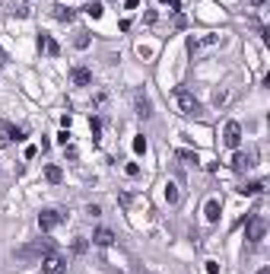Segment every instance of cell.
<instances>
[{"mask_svg": "<svg viewBox=\"0 0 270 274\" xmlns=\"http://www.w3.org/2000/svg\"><path fill=\"white\" fill-rule=\"evenodd\" d=\"M172 102H175L178 115H185V118H200L204 115V106H200L194 99V92H188V90H175L172 92Z\"/></svg>", "mask_w": 270, "mask_h": 274, "instance_id": "obj_1", "label": "cell"}, {"mask_svg": "<svg viewBox=\"0 0 270 274\" xmlns=\"http://www.w3.org/2000/svg\"><path fill=\"white\" fill-rule=\"evenodd\" d=\"M223 45V36L220 32H204V36H191L188 38V51L194 58H200V54H207V51H213V48H220Z\"/></svg>", "mask_w": 270, "mask_h": 274, "instance_id": "obj_2", "label": "cell"}, {"mask_svg": "<svg viewBox=\"0 0 270 274\" xmlns=\"http://www.w3.org/2000/svg\"><path fill=\"white\" fill-rule=\"evenodd\" d=\"M267 233V224H264V217L261 214H255V217H248V230H245V236H248V242H261Z\"/></svg>", "mask_w": 270, "mask_h": 274, "instance_id": "obj_3", "label": "cell"}, {"mask_svg": "<svg viewBox=\"0 0 270 274\" xmlns=\"http://www.w3.org/2000/svg\"><path fill=\"white\" fill-rule=\"evenodd\" d=\"M64 268H67L64 255H57V252H48V255H41V271H45V274H60Z\"/></svg>", "mask_w": 270, "mask_h": 274, "instance_id": "obj_4", "label": "cell"}, {"mask_svg": "<svg viewBox=\"0 0 270 274\" xmlns=\"http://www.w3.org/2000/svg\"><path fill=\"white\" fill-rule=\"evenodd\" d=\"M223 140H226V147L239 150V147H242V124H239V122H226V131H223Z\"/></svg>", "mask_w": 270, "mask_h": 274, "instance_id": "obj_5", "label": "cell"}, {"mask_svg": "<svg viewBox=\"0 0 270 274\" xmlns=\"http://www.w3.org/2000/svg\"><path fill=\"white\" fill-rule=\"evenodd\" d=\"M60 220H64V214L54 210V208H48V210H41V214H38V226L45 230V233H48V230H54Z\"/></svg>", "mask_w": 270, "mask_h": 274, "instance_id": "obj_6", "label": "cell"}, {"mask_svg": "<svg viewBox=\"0 0 270 274\" xmlns=\"http://www.w3.org/2000/svg\"><path fill=\"white\" fill-rule=\"evenodd\" d=\"M13 140H22V131H16L10 122H0V147H6Z\"/></svg>", "mask_w": 270, "mask_h": 274, "instance_id": "obj_7", "label": "cell"}, {"mask_svg": "<svg viewBox=\"0 0 270 274\" xmlns=\"http://www.w3.org/2000/svg\"><path fill=\"white\" fill-rule=\"evenodd\" d=\"M38 51H45V54L57 58V54H60V45H57V42L48 36V32H41V36H38Z\"/></svg>", "mask_w": 270, "mask_h": 274, "instance_id": "obj_8", "label": "cell"}, {"mask_svg": "<svg viewBox=\"0 0 270 274\" xmlns=\"http://www.w3.org/2000/svg\"><path fill=\"white\" fill-rule=\"evenodd\" d=\"M255 166V153H235L232 156V169L235 172H245V169Z\"/></svg>", "mask_w": 270, "mask_h": 274, "instance_id": "obj_9", "label": "cell"}, {"mask_svg": "<svg viewBox=\"0 0 270 274\" xmlns=\"http://www.w3.org/2000/svg\"><path fill=\"white\" fill-rule=\"evenodd\" d=\"M70 80L76 83V86H89V83H92V70H89V67H73Z\"/></svg>", "mask_w": 270, "mask_h": 274, "instance_id": "obj_10", "label": "cell"}, {"mask_svg": "<svg viewBox=\"0 0 270 274\" xmlns=\"http://www.w3.org/2000/svg\"><path fill=\"white\" fill-rule=\"evenodd\" d=\"M134 102H137V115H143V118L153 115V106H150V99H146V92L137 90V92H134Z\"/></svg>", "mask_w": 270, "mask_h": 274, "instance_id": "obj_11", "label": "cell"}, {"mask_svg": "<svg viewBox=\"0 0 270 274\" xmlns=\"http://www.w3.org/2000/svg\"><path fill=\"white\" fill-rule=\"evenodd\" d=\"M92 242H95V246H102V249H108V246L115 242V233H111V230H105V226H102V230H95Z\"/></svg>", "mask_w": 270, "mask_h": 274, "instance_id": "obj_12", "label": "cell"}, {"mask_svg": "<svg viewBox=\"0 0 270 274\" xmlns=\"http://www.w3.org/2000/svg\"><path fill=\"white\" fill-rule=\"evenodd\" d=\"M207 220H210V224H213V220H220V210H223V204H220V198H210V201H207Z\"/></svg>", "mask_w": 270, "mask_h": 274, "instance_id": "obj_13", "label": "cell"}, {"mask_svg": "<svg viewBox=\"0 0 270 274\" xmlns=\"http://www.w3.org/2000/svg\"><path fill=\"white\" fill-rule=\"evenodd\" d=\"M165 201H169V204H178V201H181V188H178L175 182L165 185Z\"/></svg>", "mask_w": 270, "mask_h": 274, "instance_id": "obj_14", "label": "cell"}, {"mask_svg": "<svg viewBox=\"0 0 270 274\" xmlns=\"http://www.w3.org/2000/svg\"><path fill=\"white\" fill-rule=\"evenodd\" d=\"M45 178H48L51 185H57L60 178H64V172H60V166H48V169H45Z\"/></svg>", "mask_w": 270, "mask_h": 274, "instance_id": "obj_15", "label": "cell"}, {"mask_svg": "<svg viewBox=\"0 0 270 274\" xmlns=\"http://www.w3.org/2000/svg\"><path fill=\"white\" fill-rule=\"evenodd\" d=\"M54 16H57V20H60V22H70V20H73V16H76V13L70 10V6H54Z\"/></svg>", "mask_w": 270, "mask_h": 274, "instance_id": "obj_16", "label": "cell"}, {"mask_svg": "<svg viewBox=\"0 0 270 274\" xmlns=\"http://www.w3.org/2000/svg\"><path fill=\"white\" fill-rule=\"evenodd\" d=\"M83 10H86V16H92V20H102V13H105V10H102V4H86Z\"/></svg>", "mask_w": 270, "mask_h": 274, "instance_id": "obj_17", "label": "cell"}, {"mask_svg": "<svg viewBox=\"0 0 270 274\" xmlns=\"http://www.w3.org/2000/svg\"><path fill=\"white\" fill-rule=\"evenodd\" d=\"M239 192L242 194H261V192H264V182H248L245 188H239Z\"/></svg>", "mask_w": 270, "mask_h": 274, "instance_id": "obj_18", "label": "cell"}, {"mask_svg": "<svg viewBox=\"0 0 270 274\" xmlns=\"http://www.w3.org/2000/svg\"><path fill=\"white\" fill-rule=\"evenodd\" d=\"M178 160L191 166V162H197V153H191V150H178Z\"/></svg>", "mask_w": 270, "mask_h": 274, "instance_id": "obj_19", "label": "cell"}, {"mask_svg": "<svg viewBox=\"0 0 270 274\" xmlns=\"http://www.w3.org/2000/svg\"><path fill=\"white\" fill-rule=\"evenodd\" d=\"M232 96H235L232 90H229V92H216V96H213V102H216V106H226V102H229Z\"/></svg>", "mask_w": 270, "mask_h": 274, "instance_id": "obj_20", "label": "cell"}, {"mask_svg": "<svg viewBox=\"0 0 270 274\" xmlns=\"http://www.w3.org/2000/svg\"><path fill=\"white\" fill-rule=\"evenodd\" d=\"M134 150L137 153H146V137H134Z\"/></svg>", "mask_w": 270, "mask_h": 274, "instance_id": "obj_21", "label": "cell"}, {"mask_svg": "<svg viewBox=\"0 0 270 274\" xmlns=\"http://www.w3.org/2000/svg\"><path fill=\"white\" fill-rule=\"evenodd\" d=\"M86 252V239H73V255H83Z\"/></svg>", "mask_w": 270, "mask_h": 274, "instance_id": "obj_22", "label": "cell"}, {"mask_svg": "<svg viewBox=\"0 0 270 274\" xmlns=\"http://www.w3.org/2000/svg\"><path fill=\"white\" fill-rule=\"evenodd\" d=\"M124 172H127L130 178H137V176H140V166H137V162H127V169H124Z\"/></svg>", "mask_w": 270, "mask_h": 274, "instance_id": "obj_23", "label": "cell"}, {"mask_svg": "<svg viewBox=\"0 0 270 274\" xmlns=\"http://www.w3.org/2000/svg\"><path fill=\"white\" fill-rule=\"evenodd\" d=\"M89 128H92V137H99V131H102V122H99V118H92V122H89Z\"/></svg>", "mask_w": 270, "mask_h": 274, "instance_id": "obj_24", "label": "cell"}, {"mask_svg": "<svg viewBox=\"0 0 270 274\" xmlns=\"http://www.w3.org/2000/svg\"><path fill=\"white\" fill-rule=\"evenodd\" d=\"M10 64V58H6V51H3V45H0V67H6Z\"/></svg>", "mask_w": 270, "mask_h": 274, "instance_id": "obj_25", "label": "cell"}, {"mask_svg": "<svg viewBox=\"0 0 270 274\" xmlns=\"http://www.w3.org/2000/svg\"><path fill=\"white\" fill-rule=\"evenodd\" d=\"M124 6H127V10H137V6H140V0H124Z\"/></svg>", "mask_w": 270, "mask_h": 274, "instance_id": "obj_26", "label": "cell"}, {"mask_svg": "<svg viewBox=\"0 0 270 274\" xmlns=\"http://www.w3.org/2000/svg\"><path fill=\"white\" fill-rule=\"evenodd\" d=\"M162 4H169L172 10H181V0H162Z\"/></svg>", "mask_w": 270, "mask_h": 274, "instance_id": "obj_27", "label": "cell"}, {"mask_svg": "<svg viewBox=\"0 0 270 274\" xmlns=\"http://www.w3.org/2000/svg\"><path fill=\"white\" fill-rule=\"evenodd\" d=\"M258 274H270V268H261V271H258Z\"/></svg>", "mask_w": 270, "mask_h": 274, "instance_id": "obj_28", "label": "cell"}, {"mask_svg": "<svg viewBox=\"0 0 270 274\" xmlns=\"http://www.w3.org/2000/svg\"><path fill=\"white\" fill-rule=\"evenodd\" d=\"M251 4H255V6H261V4H264V0H251Z\"/></svg>", "mask_w": 270, "mask_h": 274, "instance_id": "obj_29", "label": "cell"}, {"mask_svg": "<svg viewBox=\"0 0 270 274\" xmlns=\"http://www.w3.org/2000/svg\"><path fill=\"white\" fill-rule=\"evenodd\" d=\"M118 274H121V271H118Z\"/></svg>", "mask_w": 270, "mask_h": 274, "instance_id": "obj_30", "label": "cell"}]
</instances>
